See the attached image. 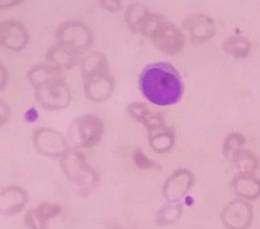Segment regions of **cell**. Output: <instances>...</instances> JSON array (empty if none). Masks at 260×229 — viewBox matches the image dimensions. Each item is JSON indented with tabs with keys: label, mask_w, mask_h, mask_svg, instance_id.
Here are the masks:
<instances>
[{
	"label": "cell",
	"mask_w": 260,
	"mask_h": 229,
	"mask_svg": "<svg viewBox=\"0 0 260 229\" xmlns=\"http://www.w3.org/2000/svg\"><path fill=\"white\" fill-rule=\"evenodd\" d=\"M139 88L145 99L157 106L177 104L183 93L180 73L166 62L145 67L139 77Z\"/></svg>",
	"instance_id": "obj_1"
},
{
	"label": "cell",
	"mask_w": 260,
	"mask_h": 229,
	"mask_svg": "<svg viewBox=\"0 0 260 229\" xmlns=\"http://www.w3.org/2000/svg\"><path fill=\"white\" fill-rule=\"evenodd\" d=\"M60 166L74 191L80 196L92 193L100 182L98 172L77 149L69 148L60 158Z\"/></svg>",
	"instance_id": "obj_2"
},
{
	"label": "cell",
	"mask_w": 260,
	"mask_h": 229,
	"mask_svg": "<svg viewBox=\"0 0 260 229\" xmlns=\"http://www.w3.org/2000/svg\"><path fill=\"white\" fill-rule=\"evenodd\" d=\"M104 130L105 127L101 118L88 113L77 116L70 123L68 136L75 148L90 149L101 142Z\"/></svg>",
	"instance_id": "obj_3"
},
{
	"label": "cell",
	"mask_w": 260,
	"mask_h": 229,
	"mask_svg": "<svg viewBox=\"0 0 260 229\" xmlns=\"http://www.w3.org/2000/svg\"><path fill=\"white\" fill-rule=\"evenodd\" d=\"M58 44L82 53L93 43V34L85 23L68 21L61 24L55 33Z\"/></svg>",
	"instance_id": "obj_4"
},
{
	"label": "cell",
	"mask_w": 260,
	"mask_h": 229,
	"mask_svg": "<svg viewBox=\"0 0 260 229\" xmlns=\"http://www.w3.org/2000/svg\"><path fill=\"white\" fill-rule=\"evenodd\" d=\"M35 97L45 109L60 110L70 105L72 93L65 80H60L36 89Z\"/></svg>",
	"instance_id": "obj_5"
},
{
	"label": "cell",
	"mask_w": 260,
	"mask_h": 229,
	"mask_svg": "<svg viewBox=\"0 0 260 229\" xmlns=\"http://www.w3.org/2000/svg\"><path fill=\"white\" fill-rule=\"evenodd\" d=\"M32 144L41 155L51 158H60L69 150L64 135L50 128H38L32 132Z\"/></svg>",
	"instance_id": "obj_6"
},
{
	"label": "cell",
	"mask_w": 260,
	"mask_h": 229,
	"mask_svg": "<svg viewBox=\"0 0 260 229\" xmlns=\"http://www.w3.org/2000/svg\"><path fill=\"white\" fill-rule=\"evenodd\" d=\"M220 218L227 229H248L253 222V208L244 201H234L223 208Z\"/></svg>",
	"instance_id": "obj_7"
},
{
	"label": "cell",
	"mask_w": 260,
	"mask_h": 229,
	"mask_svg": "<svg viewBox=\"0 0 260 229\" xmlns=\"http://www.w3.org/2000/svg\"><path fill=\"white\" fill-rule=\"evenodd\" d=\"M194 185V175L185 168L174 171L162 186V196L170 203H179Z\"/></svg>",
	"instance_id": "obj_8"
},
{
	"label": "cell",
	"mask_w": 260,
	"mask_h": 229,
	"mask_svg": "<svg viewBox=\"0 0 260 229\" xmlns=\"http://www.w3.org/2000/svg\"><path fill=\"white\" fill-rule=\"evenodd\" d=\"M1 44L8 50L20 51L29 42V32L26 26L17 20H6L1 24Z\"/></svg>",
	"instance_id": "obj_9"
},
{
	"label": "cell",
	"mask_w": 260,
	"mask_h": 229,
	"mask_svg": "<svg viewBox=\"0 0 260 229\" xmlns=\"http://www.w3.org/2000/svg\"><path fill=\"white\" fill-rule=\"evenodd\" d=\"M115 89L113 76L108 72L98 76L84 80V91L90 101L102 103L108 100Z\"/></svg>",
	"instance_id": "obj_10"
},
{
	"label": "cell",
	"mask_w": 260,
	"mask_h": 229,
	"mask_svg": "<svg viewBox=\"0 0 260 229\" xmlns=\"http://www.w3.org/2000/svg\"><path fill=\"white\" fill-rule=\"evenodd\" d=\"M28 193L21 186H10L0 194V212L4 216H14L24 210L28 203Z\"/></svg>",
	"instance_id": "obj_11"
},
{
	"label": "cell",
	"mask_w": 260,
	"mask_h": 229,
	"mask_svg": "<svg viewBox=\"0 0 260 229\" xmlns=\"http://www.w3.org/2000/svg\"><path fill=\"white\" fill-rule=\"evenodd\" d=\"M46 59L49 64L56 67L60 70H71L78 64L80 53L72 50L64 45L56 43L48 50Z\"/></svg>",
	"instance_id": "obj_12"
},
{
	"label": "cell",
	"mask_w": 260,
	"mask_h": 229,
	"mask_svg": "<svg viewBox=\"0 0 260 229\" xmlns=\"http://www.w3.org/2000/svg\"><path fill=\"white\" fill-rule=\"evenodd\" d=\"M27 78L29 84L35 88L47 85L51 82L65 80L62 70L51 64H37L31 67L27 72Z\"/></svg>",
	"instance_id": "obj_13"
},
{
	"label": "cell",
	"mask_w": 260,
	"mask_h": 229,
	"mask_svg": "<svg viewBox=\"0 0 260 229\" xmlns=\"http://www.w3.org/2000/svg\"><path fill=\"white\" fill-rule=\"evenodd\" d=\"M81 74L84 80L108 73L109 61L104 53L100 51H92L83 59L81 63Z\"/></svg>",
	"instance_id": "obj_14"
},
{
	"label": "cell",
	"mask_w": 260,
	"mask_h": 229,
	"mask_svg": "<svg viewBox=\"0 0 260 229\" xmlns=\"http://www.w3.org/2000/svg\"><path fill=\"white\" fill-rule=\"evenodd\" d=\"M234 188L239 197L247 200H255L260 196V180L253 174H239L234 180Z\"/></svg>",
	"instance_id": "obj_15"
},
{
	"label": "cell",
	"mask_w": 260,
	"mask_h": 229,
	"mask_svg": "<svg viewBox=\"0 0 260 229\" xmlns=\"http://www.w3.org/2000/svg\"><path fill=\"white\" fill-rule=\"evenodd\" d=\"M148 143L156 153H166L173 148L175 133L172 129L162 127L148 131Z\"/></svg>",
	"instance_id": "obj_16"
},
{
	"label": "cell",
	"mask_w": 260,
	"mask_h": 229,
	"mask_svg": "<svg viewBox=\"0 0 260 229\" xmlns=\"http://www.w3.org/2000/svg\"><path fill=\"white\" fill-rule=\"evenodd\" d=\"M185 27L198 40H203L210 37L213 33V23L208 17L204 15H193L185 22Z\"/></svg>",
	"instance_id": "obj_17"
},
{
	"label": "cell",
	"mask_w": 260,
	"mask_h": 229,
	"mask_svg": "<svg viewBox=\"0 0 260 229\" xmlns=\"http://www.w3.org/2000/svg\"><path fill=\"white\" fill-rule=\"evenodd\" d=\"M149 14L150 13L148 12V8L145 4L139 2L132 3L125 11L124 21L132 33L138 34L142 23Z\"/></svg>",
	"instance_id": "obj_18"
},
{
	"label": "cell",
	"mask_w": 260,
	"mask_h": 229,
	"mask_svg": "<svg viewBox=\"0 0 260 229\" xmlns=\"http://www.w3.org/2000/svg\"><path fill=\"white\" fill-rule=\"evenodd\" d=\"M182 214V206L180 203H174L159 208L155 215V222L160 226L171 225L178 222Z\"/></svg>",
	"instance_id": "obj_19"
},
{
	"label": "cell",
	"mask_w": 260,
	"mask_h": 229,
	"mask_svg": "<svg viewBox=\"0 0 260 229\" xmlns=\"http://www.w3.org/2000/svg\"><path fill=\"white\" fill-rule=\"evenodd\" d=\"M233 159L237 167L244 174H253L258 166L257 159L248 151H239L234 155Z\"/></svg>",
	"instance_id": "obj_20"
},
{
	"label": "cell",
	"mask_w": 260,
	"mask_h": 229,
	"mask_svg": "<svg viewBox=\"0 0 260 229\" xmlns=\"http://www.w3.org/2000/svg\"><path fill=\"white\" fill-rule=\"evenodd\" d=\"M26 226L29 229H48L49 220L38 209H29L24 216Z\"/></svg>",
	"instance_id": "obj_21"
},
{
	"label": "cell",
	"mask_w": 260,
	"mask_h": 229,
	"mask_svg": "<svg viewBox=\"0 0 260 229\" xmlns=\"http://www.w3.org/2000/svg\"><path fill=\"white\" fill-rule=\"evenodd\" d=\"M128 114L137 122L145 125L152 114L149 107L142 102H132L126 107Z\"/></svg>",
	"instance_id": "obj_22"
},
{
	"label": "cell",
	"mask_w": 260,
	"mask_h": 229,
	"mask_svg": "<svg viewBox=\"0 0 260 229\" xmlns=\"http://www.w3.org/2000/svg\"><path fill=\"white\" fill-rule=\"evenodd\" d=\"M244 144V139L243 137L240 136L239 134L234 133L230 134L229 136L226 138L223 145L224 154L227 157H234V155L239 152L240 148L243 146Z\"/></svg>",
	"instance_id": "obj_23"
},
{
	"label": "cell",
	"mask_w": 260,
	"mask_h": 229,
	"mask_svg": "<svg viewBox=\"0 0 260 229\" xmlns=\"http://www.w3.org/2000/svg\"><path fill=\"white\" fill-rule=\"evenodd\" d=\"M133 160L135 165H137V167L141 169H149V168H154L156 167L158 164L153 162L149 158L145 155V152L142 151L141 149H137L134 151L133 154Z\"/></svg>",
	"instance_id": "obj_24"
},
{
	"label": "cell",
	"mask_w": 260,
	"mask_h": 229,
	"mask_svg": "<svg viewBox=\"0 0 260 229\" xmlns=\"http://www.w3.org/2000/svg\"><path fill=\"white\" fill-rule=\"evenodd\" d=\"M37 209L50 221L57 217L62 212V208L57 204H51V203H44L37 207Z\"/></svg>",
	"instance_id": "obj_25"
},
{
	"label": "cell",
	"mask_w": 260,
	"mask_h": 229,
	"mask_svg": "<svg viewBox=\"0 0 260 229\" xmlns=\"http://www.w3.org/2000/svg\"><path fill=\"white\" fill-rule=\"evenodd\" d=\"M100 5L105 10L111 12V13L118 12L122 8V3L120 1H102L100 2Z\"/></svg>",
	"instance_id": "obj_26"
},
{
	"label": "cell",
	"mask_w": 260,
	"mask_h": 229,
	"mask_svg": "<svg viewBox=\"0 0 260 229\" xmlns=\"http://www.w3.org/2000/svg\"><path fill=\"white\" fill-rule=\"evenodd\" d=\"M11 115V109L5 101L1 100V125H5L8 122Z\"/></svg>",
	"instance_id": "obj_27"
},
{
	"label": "cell",
	"mask_w": 260,
	"mask_h": 229,
	"mask_svg": "<svg viewBox=\"0 0 260 229\" xmlns=\"http://www.w3.org/2000/svg\"><path fill=\"white\" fill-rule=\"evenodd\" d=\"M8 72L5 67L1 66V89H4L8 81Z\"/></svg>",
	"instance_id": "obj_28"
}]
</instances>
